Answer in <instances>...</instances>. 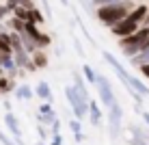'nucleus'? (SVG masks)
Wrapping results in <instances>:
<instances>
[{"label": "nucleus", "mask_w": 149, "mask_h": 145, "mask_svg": "<svg viewBox=\"0 0 149 145\" xmlns=\"http://www.w3.org/2000/svg\"><path fill=\"white\" fill-rule=\"evenodd\" d=\"M102 56H104L106 63H108L112 69L117 71V76H119L121 82L125 85V89L130 91V95H132V100L136 102V106H141V104H143V100H145V97H149V87H147L141 78H134L132 74H127V69H125V67H123L117 59H115V54H110V52H102Z\"/></svg>", "instance_id": "obj_1"}, {"label": "nucleus", "mask_w": 149, "mask_h": 145, "mask_svg": "<svg viewBox=\"0 0 149 145\" xmlns=\"http://www.w3.org/2000/svg\"><path fill=\"white\" fill-rule=\"evenodd\" d=\"M132 9H134V2H130V0H121V2H117V4L100 7L95 11V15H97V20H100L102 24H106L108 28H112L115 24H119L121 20H125Z\"/></svg>", "instance_id": "obj_2"}, {"label": "nucleus", "mask_w": 149, "mask_h": 145, "mask_svg": "<svg viewBox=\"0 0 149 145\" xmlns=\"http://www.w3.org/2000/svg\"><path fill=\"white\" fill-rule=\"evenodd\" d=\"M65 97H67V102H69V106H71V111H74V117L76 119H84L86 115H89V102L84 100V97L78 93V89H76L74 85H69V87H65Z\"/></svg>", "instance_id": "obj_3"}, {"label": "nucleus", "mask_w": 149, "mask_h": 145, "mask_svg": "<svg viewBox=\"0 0 149 145\" xmlns=\"http://www.w3.org/2000/svg\"><path fill=\"white\" fill-rule=\"evenodd\" d=\"M95 87H97V95H100V102H102V106L110 108V106L117 102V97H115V91H112V87H110V80L106 78L104 74H97Z\"/></svg>", "instance_id": "obj_4"}, {"label": "nucleus", "mask_w": 149, "mask_h": 145, "mask_svg": "<svg viewBox=\"0 0 149 145\" xmlns=\"http://www.w3.org/2000/svg\"><path fill=\"white\" fill-rule=\"evenodd\" d=\"M121 119H123V108L119 102H115L108 108V130H110V139H119L121 134Z\"/></svg>", "instance_id": "obj_5"}, {"label": "nucleus", "mask_w": 149, "mask_h": 145, "mask_svg": "<svg viewBox=\"0 0 149 145\" xmlns=\"http://www.w3.org/2000/svg\"><path fill=\"white\" fill-rule=\"evenodd\" d=\"M141 28V24L138 22H134V20L127 15L125 20H121L119 24H115V26L110 28V33L115 35V37H119V39H123V37H127V35H132V33H136V30Z\"/></svg>", "instance_id": "obj_6"}, {"label": "nucleus", "mask_w": 149, "mask_h": 145, "mask_svg": "<svg viewBox=\"0 0 149 145\" xmlns=\"http://www.w3.org/2000/svg\"><path fill=\"white\" fill-rule=\"evenodd\" d=\"M39 121L43 123V126H52V123L56 121V113H54V108L50 102H43L39 108Z\"/></svg>", "instance_id": "obj_7"}, {"label": "nucleus", "mask_w": 149, "mask_h": 145, "mask_svg": "<svg viewBox=\"0 0 149 145\" xmlns=\"http://www.w3.org/2000/svg\"><path fill=\"white\" fill-rule=\"evenodd\" d=\"M130 143L132 145H149L147 130L141 126H130Z\"/></svg>", "instance_id": "obj_8"}, {"label": "nucleus", "mask_w": 149, "mask_h": 145, "mask_svg": "<svg viewBox=\"0 0 149 145\" xmlns=\"http://www.w3.org/2000/svg\"><path fill=\"white\" fill-rule=\"evenodd\" d=\"M4 126H7V130L11 132L13 139H22V130H19V121L15 119L13 113H7L4 115Z\"/></svg>", "instance_id": "obj_9"}, {"label": "nucleus", "mask_w": 149, "mask_h": 145, "mask_svg": "<svg viewBox=\"0 0 149 145\" xmlns=\"http://www.w3.org/2000/svg\"><path fill=\"white\" fill-rule=\"evenodd\" d=\"M89 121H91V126H100L102 123V106L95 100L89 102Z\"/></svg>", "instance_id": "obj_10"}, {"label": "nucleus", "mask_w": 149, "mask_h": 145, "mask_svg": "<svg viewBox=\"0 0 149 145\" xmlns=\"http://www.w3.org/2000/svg\"><path fill=\"white\" fill-rule=\"evenodd\" d=\"M35 95L41 97L43 102H50V104H52V89H50V85L45 80H41L39 85L35 87Z\"/></svg>", "instance_id": "obj_11"}, {"label": "nucleus", "mask_w": 149, "mask_h": 145, "mask_svg": "<svg viewBox=\"0 0 149 145\" xmlns=\"http://www.w3.org/2000/svg\"><path fill=\"white\" fill-rule=\"evenodd\" d=\"M147 13H149V7H147V4H136V7L132 9V11H130V18H132L134 22H138V24L143 26V22H145Z\"/></svg>", "instance_id": "obj_12"}, {"label": "nucleus", "mask_w": 149, "mask_h": 145, "mask_svg": "<svg viewBox=\"0 0 149 145\" xmlns=\"http://www.w3.org/2000/svg\"><path fill=\"white\" fill-rule=\"evenodd\" d=\"M19 37H22V46H24V50H26L28 54H35V52L39 50V48H37V43H35V39L30 37L26 30H24V33H19Z\"/></svg>", "instance_id": "obj_13"}, {"label": "nucleus", "mask_w": 149, "mask_h": 145, "mask_svg": "<svg viewBox=\"0 0 149 145\" xmlns=\"http://www.w3.org/2000/svg\"><path fill=\"white\" fill-rule=\"evenodd\" d=\"M15 97H17V100H33V89H30L28 85H19V87H15Z\"/></svg>", "instance_id": "obj_14"}, {"label": "nucleus", "mask_w": 149, "mask_h": 145, "mask_svg": "<svg viewBox=\"0 0 149 145\" xmlns=\"http://www.w3.org/2000/svg\"><path fill=\"white\" fill-rule=\"evenodd\" d=\"M74 87L78 89L80 95L84 97L86 102H89V89H86V85H84V80H82V76H80V74H74Z\"/></svg>", "instance_id": "obj_15"}, {"label": "nucleus", "mask_w": 149, "mask_h": 145, "mask_svg": "<svg viewBox=\"0 0 149 145\" xmlns=\"http://www.w3.org/2000/svg\"><path fill=\"white\" fill-rule=\"evenodd\" d=\"M0 50L7 54H13V46H11V35L9 33H2L0 30Z\"/></svg>", "instance_id": "obj_16"}, {"label": "nucleus", "mask_w": 149, "mask_h": 145, "mask_svg": "<svg viewBox=\"0 0 149 145\" xmlns=\"http://www.w3.org/2000/svg\"><path fill=\"white\" fill-rule=\"evenodd\" d=\"M15 91V80L9 76H0V93H11Z\"/></svg>", "instance_id": "obj_17"}, {"label": "nucleus", "mask_w": 149, "mask_h": 145, "mask_svg": "<svg viewBox=\"0 0 149 145\" xmlns=\"http://www.w3.org/2000/svg\"><path fill=\"white\" fill-rule=\"evenodd\" d=\"M48 61H50V59H48L43 52H39V50L33 54V63L37 65V69H43V67H48Z\"/></svg>", "instance_id": "obj_18"}, {"label": "nucleus", "mask_w": 149, "mask_h": 145, "mask_svg": "<svg viewBox=\"0 0 149 145\" xmlns=\"http://www.w3.org/2000/svg\"><path fill=\"white\" fill-rule=\"evenodd\" d=\"M82 74H84L86 82H93V85H95V80H97V71H95L91 65H86V63L82 65Z\"/></svg>", "instance_id": "obj_19"}, {"label": "nucleus", "mask_w": 149, "mask_h": 145, "mask_svg": "<svg viewBox=\"0 0 149 145\" xmlns=\"http://www.w3.org/2000/svg\"><path fill=\"white\" fill-rule=\"evenodd\" d=\"M24 24H26V22H24V20H19V18H15V15H13V18L11 20H9V28H11V30H15V33H24Z\"/></svg>", "instance_id": "obj_20"}, {"label": "nucleus", "mask_w": 149, "mask_h": 145, "mask_svg": "<svg viewBox=\"0 0 149 145\" xmlns=\"http://www.w3.org/2000/svg\"><path fill=\"white\" fill-rule=\"evenodd\" d=\"M35 43H37V48H50V43H52V39H50V35H45V33H41L37 39H35Z\"/></svg>", "instance_id": "obj_21"}, {"label": "nucleus", "mask_w": 149, "mask_h": 145, "mask_svg": "<svg viewBox=\"0 0 149 145\" xmlns=\"http://www.w3.org/2000/svg\"><path fill=\"white\" fill-rule=\"evenodd\" d=\"M117 2H121V0H91V4L93 7H108V4H117Z\"/></svg>", "instance_id": "obj_22"}, {"label": "nucleus", "mask_w": 149, "mask_h": 145, "mask_svg": "<svg viewBox=\"0 0 149 145\" xmlns=\"http://www.w3.org/2000/svg\"><path fill=\"white\" fill-rule=\"evenodd\" d=\"M30 20H33L35 24H41V22H43V15L39 13V9H37V7L30 9Z\"/></svg>", "instance_id": "obj_23"}, {"label": "nucleus", "mask_w": 149, "mask_h": 145, "mask_svg": "<svg viewBox=\"0 0 149 145\" xmlns=\"http://www.w3.org/2000/svg\"><path fill=\"white\" fill-rule=\"evenodd\" d=\"M69 128H71V132H74V134H78V132H82V123H80V119H71V121H69Z\"/></svg>", "instance_id": "obj_24"}, {"label": "nucleus", "mask_w": 149, "mask_h": 145, "mask_svg": "<svg viewBox=\"0 0 149 145\" xmlns=\"http://www.w3.org/2000/svg\"><path fill=\"white\" fill-rule=\"evenodd\" d=\"M37 134L41 141H48V126H43V123H39L37 126Z\"/></svg>", "instance_id": "obj_25"}, {"label": "nucleus", "mask_w": 149, "mask_h": 145, "mask_svg": "<svg viewBox=\"0 0 149 145\" xmlns=\"http://www.w3.org/2000/svg\"><path fill=\"white\" fill-rule=\"evenodd\" d=\"M9 13H11V9H9V7H7V4H0V22H2V20H4V18H7V15H9Z\"/></svg>", "instance_id": "obj_26"}, {"label": "nucleus", "mask_w": 149, "mask_h": 145, "mask_svg": "<svg viewBox=\"0 0 149 145\" xmlns=\"http://www.w3.org/2000/svg\"><path fill=\"white\" fill-rule=\"evenodd\" d=\"M50 145H63V137H61V134H52V139H50Z\"/></svg>", "instance_id": "obj_27"}, {"label": "nucleus", "mask_w": 149, "mask_h": 145, "mask_svg": "<svg viewBox=\"0 0 149 145\" xmlns=\"http://www.w3.org/2000/svg\"><path fill=\"white\" fill-rule=\"evenodd\" d=\"M138 69H141V74L145 76V78H149V63H145V65H138Z\"/></svg>", "instance_id": "obj_28"}, {"label": "nucleus", "mask_w": 149, "mask_h": 145, "mask_svg": "<svg viewBox=\"0 0 149 145\" xmlns=\"http://www.w3.org/2000/svg\"><path fill=\"white\" fill-rule=\"evenodd\" d=\"M50 132H52V134H61V121H58V119L52 123V130H50Z\"/></svg>", "instance_id": "obj_29"}, {"label": "nucleus", "mask_w": 149, "mask_h": 145, "mask_svg": "<svg viewBox=\"0 0 149 145\" xmlns=\"http://www.w3.org/2000/svg\"><path fill=\"white\" fill-rule=\"evenodd\" d=\"M138 113H141V115H143V119H145V123L149 126V113H147V111H143L141 106H138Z\"/></svg>", "instance_id": "obj_30"}, {"label": "nucleus", "mask_w": 149, "mask_h": 145, "mask_svg": "<svg viewBox=\"0 0 149 145\" xmlns=\"http://www.w3.org/2000/svg\"><path fill=\"white\" fill-rule=\"evenodd\" d=\"M74 141H76V143H82V141H84V134H82V132L74 134Z\"/></svg>", "instance_id": "obj_31"}, {"label": "nucleus", "mask_w": 149, "mask_h": 145, "mask_svg": "<svg viewBox=\"0 0 149 145\" xmlns=\"http://www.w3.org/2000/svg\"><path fill=\"white\" fill-rule=\"evenodd\" d=\"M26 69H28V71H37V65H35V63H33V61H30V63L26 65Z\"/></svg>", "instance_id": "obj_32"}, {"label": "nucleus", "mask_w": 149, "mask_h": 145, "mask_svg": "<svg viewBox=\"0 0 149 145\" xmlns=\"http://www.w3.org/2000/svg\"><path fill=\"white\" fill-rule=\"evenodd\" d=\"M4 108H7V113H11V102L9 100H4Z\"/></svg>", "instance_id": "obj_33"}, {"label": "nucleus", "mask_w": 149, "mask_h": 145, "mask_svg": "<svg viewBox=\"0 0 149 145\" xmlns=\"http://www.w3.org/2000/svg\"><path fill=\"white\" fill-rule=\"evenodd\" d=\"M143 26H149V13H147V18H145V22H143Z\"/></svg>", "instance_id": "obj_34"}, {"label": "nucleus", "mask_w": 149, "mask_h": 145, "mask_svg": "<svg viewBox=\"0 0 149 145\" xmlns=\"http://www.w3.org/2000/svg\"><path fill=\"white\" fill-rule=\"evenodd\" d=\"M35 145H48V143H45V141H39V143H35Z\"/></svg>", "instance_id": "obj_35"}, {"label": "nucleus", "mask_w": 149, "mask_h": 145, "mask_svg": "<svg viewBox=\"0 0 149 145\" xmlns=\"http://www.w3.org/2000/svg\"><path fill=\"white\" fill-rule=\"evenodd\" d=\"M147 139H149V130H147Z\"/></svg>", "instance_id": "obj_36"}]
</instances>
